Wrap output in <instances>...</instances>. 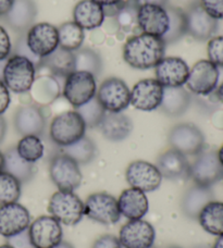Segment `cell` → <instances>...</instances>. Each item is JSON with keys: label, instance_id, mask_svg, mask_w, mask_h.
Masks as SVG:
<instances>
[{"label": "cell", "instance_id": "6da1fadb", "mask_svg": "<svg viewBox=\"0 0 223 248\" xmlns=\"http://www.w3.org/2000/svg\"><path fill=\"white\" fill-rule=\"evenodd\" d=\"M166 44L162 38L149 34H137L128 38L123 47V59L133 69L155 68L164 58Z\"/></svg>", "mask_w": 223, "mask_h": 248}, {"label": "cell", "instance_id": "7a4b0ae2", "mask_svg": "<svg viewBox=\"0 0 223 248\" xmlns=\"http://www.w3.org/2000/svg\"><path fill=\"white\" fill-rule=\"evenodd\" d=\"M85 122L77 110L64 111L52 119L49 127L50 140L59 147H66L85 136Z\"/></svg>", "mask_w": 223, "mask_h": 248}, {"label": "cell", "instance_id": "3957f363", "mask_svg": "<svg viewBox=\"0 0 223 248\" xmlns=\"http://www.w3.org/2000/svg\"><path fill=\"white\" fill-rule=\"evenodd\" d=\"M36 68L28 58L13 55L9 57L3 69L2 82L16 94L30 92L36 78Z\"/></svg>", "mask_w": 223, "mask_h": 248}, {"label": "cell", "instance_id": "277c9868", "mask_svg": "<svg viewBox=\"0 0 223 248\" xmlns=\"http://www.w3.org/2000/svg\"><path fill=\"white\" fill-rule=\"evenodd\" d=\"M48 212L61 224L73 227L84 217V202L77 194L58 190L49 199Z\"/></svg>", "mask_w": 223, "mask_h": 248}, {"label": "cell", "instance_id": "5b68a950", "mask_svg": "<svg viewBox=\"0 0 223 248\" xmlns=\"http://www.w3.org/2000/svg\"><path fill=\"white\" fill-rule=\"evenodd\" d=\"M189 176L196 185L210 187L223 179V166L216 150L204 149L190 165Z\"/></svg>", "mask_w": 223, "mask_h": 248}, {"label": "cell", "instance_id": "8992f818", "mask_svg": "<svg viewBox=\"0 0 223 248\" xmlns=\"http://www.w3.org/2000/svg\"><path fill=\"white\" fill-rule=\"evenodd\" d=\"M49 175L59 190L74 192L82 183V172L72 158L64 153L53 156L49 165Z\"/></svg>", "mask_w": 223, "mask_h": 248}, {"label": "cell", "instance_id": "52a82bcc", "mask_svg": "<svg viewBox=\"0 0 223 248\" xmlns=\"http://www.w3.org/2000/svg\"><path fill=\"white\" fill-rule=\"evenodd\" d=\"M171 148L184 156H197L205 149V135L191 123H180L171 128L168 136Z\"/></svg>", "mask_w": 223, "mask_h": 248}, {"label": "cell", "instance_id": "ba28073f", "mask_svg": "<svg viewBox=\"0 0 223 248\" xmlns=\"http://www.w3.org/2000/svg\"><path fill=\"white\" fill-rule=\"evenodd\" d=\"M96 97L107 112H122L131 105V90L119 78L105 79L98 88Z\"/></svg>", "mask_w": 223, "mask_h": 248}, {"label": "cell", "instance_id": "9c48e42d", "mask_svg": "<svg viewBox=\"0 0 223 248\" xmlns=\"http://www.w3.org/2000/svg\"><path fill=\"white\" fill-rule=\"evenodd\" d=\"M84 216L99 224H115L121 218L118 199L108 193L89 195L84 203Z\"/></svg>", "mask_w": 223, "mask_h": 248}, {"label": "cell", "instance_id": "30bf717a", "mask_svg": "<svg viewBox=\"0 0 223 248\" xmlns=\"http://www.w3.org/2000/svg\"><path fill=\"white\" fill-rule=\"evenodd\" d=\"M96 78L84 71H74L65 78L64 96L77 109L96 96Z\"/></svg>", "mask_w": 223, "mask_h": 248}, {"label": "cell", "instance_id": "8fae6325", "mask_svg": "<svg viewBox=\"0 0 223 248\" xmlns=\"http://www.w3.org/2000/svg\"><path fill=\"white\" fill-rule=\"evenodd\" d=\"M220 71L209 60H199L190 69L186 86L190 92L198 96H209L216 91Z\"/></svg>", "mask_w": 223, "mask_h": 248}, {"label": "cell", "instance_id": "7c38bea8", "mask_svg": "<svg viewBox=\"0 0 223 248\" xmlns=\"http://www.w3.org/2000/svg\"><path fill=\"white\" fill-rule=\"evenodd\" d=\"M28 232L34 248H53L64 236L61 223L51 216L38 217L31 222Z\"/></svg>", "mask_w": 223, "mask_h": 248}, {"label": "cell", "instance_id": "4fadbf2b", "mask_svg": "<svg viewBox=\"0 0 223 248\" xmlns=\"http://www.w3.org/2000/svg\"><path fill=\"white\" fill-rule=\"evenodd\" d=\"M126 179L131 187L144 193H150L159 188L163 178L158 168L153 163L145 160H136L127 166Z\"/></svg>", "mask_w": 223, "mask_h": 248}, {"label": "cell", "instance_id": "5bb4252c", "mask_svg": "<svg viewBox=\"0 0 223 248\" xmlns=\"http://www.w3.org/2000/svg\"><path fill=\"white\" fill-rule=\"evenodd\" d=\"M118 238L123 248H153L156 231L148 221L128 220L120 230Z\"/></svg>", "mask_w": 223, "mask_h": 248}, {"label": "cell", "instance_id": "9a60e30c", "mask_svg": "<svg viewBox=\"0 0 223 248\" xmlns=\"http://www.w3.org/2000/svg\"><path fill=\"white\" fill-rule=\"evenodd\" d=\"M26 35V42L35 55L45 58L59 47L58 28L47 22L34 24Z\"/></svg>", "mask_w": 223, "mask_h": 248}, {"label": "cell", "instance_id": "2e32d148", "mask_svg": "<svg viewBox=\"0 0 223 248\" xmlns=\"http://www.w3.org/2000/svg\"><path fill=\"white\" fill-rule=\"evenodd\" d=\"M31 224L29 210L19 202L2 203L0 206V235L12 237L26 231Z\"/></svg>", "mask_w": 223, "mask_h": 248}, {"label": "cell", "instance_id": "e0dca14e", "mask_svg": "<svg viewBox=\"0 0 223 248\" xmlns=\"http://www.w3.org/2000/svg\"><path fill=\"white\" fill-rule=\"evenodd\" d=\"M163 86L156 78L137 82L131 91V105L141 111H154L161 105Z\"/></svg>", "mask_w": 223, "mask_h": 248}, {"label": "cell", "instance_id": "ac0fdd59", "mask_svg": "<svg viewBox=\"0 0 223 248\" xmlns=\"http://www.w3.org/2000/svg\"><path fill=\"white\" fill-rule=\"evenodd\" d=\"M137 26L142 33L161 38L169 29V16L166 8L153 3H140Z\"/></svg>", "mask_w": 223, "mask_h": 248}, {"label": "cell", "instance_id": "d6986e66", "mask_svg": "<svg viewBox=\"0 0 223 248\" xmlns=\"http://www.w3.org/2000/svg\"><path fill=\"white\" fill-rule=\"evenodd\" d=\"M185 16L187 34L196 41H209L218 31V20L209 16L199 3L187 8Z\"/></svg>", "mask_w": 223, "mask_h": 248}, {"label": "cell", "instance_id": "ffe728a7", "mask_svg": "<svg viewBox=\"0 0 223 248\" xmlns=\"http://www.w3.org/2000/svg\"><path fill=\"white\" fill-rule=\"evenodd\" d=\"M190 68L178 57H164L155 66L156 79L163 87H182L189 78Z\"/></svg>", "mask_w": 223, "mask_h": 248}, {"label": "cell", "instance_id": "44dd1931", "mask_svg": "<svg viewBox=\"0 0 223 248\" xmlns=\"http://www.w3.org/2000/svg\"><path fill=\"white\" fill-rule=\"evenodd\" d=\"M15 127L22 136H41L46 127V118L37 105L22 106L15 114Z\"/></svg>", "mask_w": 223, "mask_h": 248}, {"label": "cell", "instance_id": "7402d4cb", "mask_svg": "<svg viewBox=\"0 0 223 248\" xmlns=\"http://www.w3.org/2000/svg\"><path fill=\"white\" fill-rule=\"evenodd\" d=\"M36 16L37 6L34 0H15L4 21L13 31L22 34L32 28Z\"/></svg>", "mask_w": 223, "mask_h": 248}, {"label": "cell", "instance_id": "603a6c76", "mask_svg": "<svg viewBox=\"0 0 223 248\" xmlns=\"http://www.w3.org/2000/svg\"><path fill=\"white\" fill-rule=\"evenodd\" d=\"M118 206L121 216L128 220L143 219L149 209V202L146 193L130 187L124 189L118 199Z\"/></svg>", "mask_w": 223, "mask_h": 248}, {"label": "cell", "instance_id": "cb8c5ba5", "mask_svg": "<svg viewBox=\"0 0 223 248\" xmlns=\"http://www.w3.org/2000/svg\"><path fill=\"white\" fill-rule=\"evenodd\" d=\"M100 133L110 141H122L131 135L133 122L122 112H106L99 125Z\"/></svg>", "mask_w": 223, "mask_h": 248}, {"label": "cell", "instance_id": "d4e9b609", "mask_svg": "<svg viewBox=\"0 0 223 248\" xmlns=\"http://www.w3.org/2000/svg\"><path fill=\"white\" fill-rule=\"evenodd\" d=\"M156 167L164 179L177 180L189 176L190 163L186 156L172 148L160 155Z\"/></svg>", "mask_w": 223, "mask_h": 248}, {"label": "cell", "instance_id": "484cf974", "mask_svg": "<svg viewBox=\"0 0 223 248\" xmlns=\"http://www.w3.org/2000/svg\"><path fill=\"white\" fill-rule=\"evenodd\" d=\"M105 10L93 0H81L73 9V22L83 30H95L105 21Z\"/></svg>", "mask_w": 223, "mask_h": 248}, {"label": "cell", "instance_id": "4316f807", "mask_svg": "<svg viewBox=\"0 0 223 248\" xmlns=\"http://www.w3.org/2000/svg\"><path fill=\"white\" fill-rule=\"evenodd\" d=\"M213 201V193L210 187L194 185L186 190L182 199V210L186 217L191 219H197L203 208L208 202Z\"/></svg>", "mask_w": 223, "mask_h": 248}, {"label": "cell", "instance_id": "83f0119b", "mask_svg": "<svg viewBox=\"0 0 223 248\" xmlns=\"http://www.w3.org/2000/svg\"><path fill=\"white\" fill-rule=\"evenodd\" d=\"M191 105V95L182 87H163L162 111L169 117H180L186 112Z\"/></svg>", "mask_w": 223, "mask_h": 248}, {"label": "cell", "instance_id": "f1b7e54d", "mask_svg": "<svg viewBox=\"0 0 223 248\" xmlns=\"http://www.w3.org/2000/svg\"><path fill=\"white\" fill-rule=\"evenodd\" d=\"M4 165L3 171L8 172L9 174L15 176L16 180H19L21 184L28 183L34 178L36 168L34 163L24 160L16 152V147L8 149L3 154Z\"/></svg>", "mask_w": 223, "mask_h": 248}, {"label": "cell", "instance_id": "f546056e", "mask_svg": "<svg viewBox=\"0 0 223 248\" xmlns=\"http://www.w3.org/2000/svg\"><path fill=\"white\" fill-rule=\"evenodd\" d=\"M42 66H46L55 77L65 79L75 71L73 51L58 47L50 55L43 58Z\"/></svg>", "mask_w": 223, "mask_h": 248}, {"label": "cell", "instance_id": "4dcf8cb0", "mask_svg": "<svg viewBox=\"0 0 223 248\" xmlns=\"http://www.w3.org/2000/svg\"><path fill=\"white\" fill-rule=\"evenodd\" d=\"M30 92L35 103L37 105L47 106L59 97L60 84L55 77L44 75V77L35 78Z\"/></svg>", "mask_w": 223, "mask_h": 248}, {"label": "cell", "instance_id": "1f68e13d", "mask_svg": "<svg viewBox=\"0 0 223 248\" xmlns=\"http://www.w3.org/2000/svg\"><path fill=\"white\" fill-rule=\"evenodd\" d=\"M198 222L205 231L211 235H223V202H210L203 208Z\"/></svg>", "mask_w": 223, "mask_h": 248}, {"label": "cell", "instance_id": "d6a6232c", "mask_svg": "<svg viewBox=\"0 0 223 248\" xmlns=\"http://www.w3.org/2000/svg\"><path fill=\"white\" fill-rule=\"evenodd\" d=\"M166 10L169 16V29L161 38L166 45H169L181 41L187 34L186 16L184 9L173 4H168Z\"/></svg>", "mask_w": 223, "mask_h": 248}, {"label": "cell", "instance_id": "836d02e7", "mask_svg": "<svg viewBox=\"0 0 223 248\" xmlns=\"http://www.w3.org/2000/svg\"><path fill=\"white\" fill-rule=\"evenodd\" d=\"M62 153L72 158L78 165H88L96 158L97 147L89 137L83 136L72 145L62 147Z\"/></svg>", "mask_w": 223, "mask_h": 248}, {"label": "cell", "instance_id": "e575fe53", "mask_svg": "<svg viewBox=\"0 0 223 248\" xmlns=\"http://www.w3.org/2000/svg\"><path fill=\"white\" fill-rule=\"evenodd\" d=\"M59 47L69 51H77L82 47L85 34L84 30L75 22H65L58 29Z\"/></svg>", "mask_w": 223, "mask_h": 248}, {"label": "cell", "instance_id": "d590c367", "mask_svg": "<svg viewBox=\"0 0 223 248\" xmlns=\"http://www.w3.org/2000/svg\"><path fill=\"white\" fill-rule=\"evenodd\" d=\"M74 54L75 71H84L97 78L102 70V59L97 51L91 48H80Z\"/></svg>", "mask_w": 223, "mask_h": 248}, {"label": "cell", "instance_id": "8d00e7d4", "mask_svg": "<svg viewBox=\"0 0 223 248\" xmlns=\"http://www.w3.org/2000/svg\"><path fill=\"white\" fill-rule=\"evenodd\" d=\"M16 152L24 160L35 163L44 156L45 147L42 139L36 135H25L16 145Z\"/></svg>", "mask_w": 223, "mask_h": 248}, {"label": "cell", "instance_id": "74e56055", "mask_svg": "<svg viewBox=\"0 0 223 248\" xmlns=\"http://www.w3.org/2000/svg\"><path fill=\"white\" fill-rule=\"evenodd\" d=\"M21 196V182L8 172H0V203L16 202Z\"/></svg>", "mask_w": 223, "mask_h": 248}, {"label": "cell", "instance_id": "f35d334b", "mask_svg": "<svg viewBox=\"0 0 223 248\" xmlns=\"http://www.w3.org/2000/svg\"><path fill=\"white\" fill-rule=\"evenodd\" d=\"M138 8H140L138 0H127V1L123 2L115 13L114 16L117 19L119 26L126 32H130L132 29L137 26Z\"/></svg>", "mask_w": 223, "mask_h": 248}, {"label": "cell", "instance_id": "ab89813d", "mask_svg": "<svg viewBox=\"0 0 223 248\" xmlns=\"http://www.w3.org/2000/svg\"><path fill=\"white\" fill-rule=\"evenodd\" d=\"M77 111L82 117L83 121L85 122L86 127H97L101 122L102 118L105 117L106 110L102 107L101 104L98 101L97 97L95 96L88 103L84 104L81 107L77 108Z\"/></svg>", "mask_w": 223, "mask_h": 248}, {"label": "cell", "instance_id": "60d3db41", "mask_svg": "<svg viewBox=\"0 0 223 248\" xmlns=\"http://www.w3.org/2000/svg\"><path fill=\"white\" fill-rule=\"evenodd\" d=\"M13 51H15V55L24 57V58H28L31 62H33V64L37 70L42 68L43 58H39V57H37L31 50V48L28 45V42H26V35H21L16 39V45L13 47Z\"/></svg>", "mask_w": 223, "mask_h": 248}, {"label": "cell", "instance_id": "b9f144b4", "mask_svg": "<svg viewBox=\"0 0 223 248\" xmlns=\"http://www.w3.org/2000/svg\"><path fill=\"white\" fill-rule=\"evenodd\" d=\"M208 60L223 68V36H215L209 39L207 46Z\"/></svg>", "mask_w": 223, "mask_h": 248}, {"label": "cell", "instance_id": "7bdbcfd3", "mask_svg": "<svg viewBox=\"0 0 223 248\" xmlns=\"http://www.w3.org/2000/svg\"><path fill=\"white\" fill-rule=\"evenodd\" d=\"M199 4L213 19L223 20V0H199Z\"/></svg>", "mask_w": 223, "mask_h": 248}, {"label": "cell", "instance_id": "ee69618b", "mask_svg": "<svg viewBox=\"0 0 223 248\" xmlns=\"http://www.w3.org/2000/svg\"><path fill=\"white\" fill-rule=\"evenodd\" d=\"M12 45L6 29L0 25V61L7 60L11 55Z\"/></svg>", "mask_w": 223, "mask_h": 248}, {"label": "cell", "instance_id": "f6af8a7d", "mask_svg": "<svg viewBox=\"0 0 223 248\" xmlns=\"http://www.w3.org/2000/svg\"><path fill=\"white\" fill-rule=\"evenodd\" d=\"M92 248H123L119 238L114 235H102L99 238H97L95 243L93 244Z\"/></svg>", "mask_w": 223, "mask_h": 248}, {"label": "cell", "instance_id": "bcb514c9", "mask_svg": "<svg viewBox=\"0 0 223 248\" xmlns=\"http://www.w3.org/2000/svg\"><path fill=\"white\" fill-rule=\"evenodd\" d=\"M8 244H10L13 248H34L31 244L28 230L16 235L8 238Z\"/></svg>", "mask_w": 223, "mask_h": 248}, {"label": "cell", "instance_id": "7dc6e473", "mask_svg": "<svg viewBox=\"0 0 223 248\" xmlns=\"http://www.w3.org/2000/svg\"><path fill=\"white\" fill-rule=\"evenodd\" d=\"M93 1L104 8L105 15H107V13L111 10L109 16H115V13L119 10V8L123 4L124 0H93Z\"/></svg>", "mask_w": 223, "mask_h": 248}, {"label": "cell", "instance_id": "c3c4849f", "mask_svg": "<svg viewBox=\"0 0 223 248\" xmlns=\"http://www.w3.org/2000/svg\"><path fill=\"white\" fill-rule=\"evenodd\" d=\"M10 91L8 90L2 81H0V116H2L7 111L9 106H10Z\"/></svg>", "mask_w": 223, "mask_h": 248}, {"label": "cell", "instance_id": "681fc988", "mask_svg": "<svg viewBox=\"0 0 223 248\" xmlns=\"http://www.w3.org/2000/svg\"><path fill=\"white\" fill-rule=\"evenodd\" d=\"M15 3V0H0V17H4Z\"/></svg>", "mask_w": 223, "mask_h": 248}, {"label": "cell", "instance_id": "f907efd6", "mask_svg": "<svg viewBox=\"0 0 223 248\" xmlns=\"http://www.w3.org/2000/svg\"><path fill=\"white\" fill-rule=\"evenodd\" d=\"M6 133H7V122L2 116H0V144L2 143L4 136H6Z\"/></svg>", "mask_w": 223, "mask_h": 248}, {"label": "cell", "instance_id": "816d5d0a", "mask_svg": "<svg viewBox=\"0 0 223 248\" xmlns=\"http://www.w3.org/2000/svg\"><path fill=\"white\" fill-rule=\"evenodd\" d=\"M140 3H153V4H157V6H161L166 8L169 3V0H141L138 1Z\"/></svg>", "mask_w": 223, "mask_h": 248}, {"label": "cell", "instance_id": "f5cc1de1", "mask_svg": "<svg viewBox=\"0 0 223 248\" xmlns=\"http://www.w3.org/2000/svg\"><path fill=\"white\" fill-rule=\"evenodd\" d=\"M216 98L223 104V82L216 88Z\"/></svg>", "mask_w": 223, "mask_h": 248}, {"label": "cell", "instance_id": "db71d44e", "mask_svg": "<svg viewBox=\"0 0 223 248\" xmlns=\"http://www.w3.org/2000/svg\"><path fill=\"white\" fill-rule=\"evenodd\" d=\"M178 2H181L182 4H184V6L186 7V9L193 6V4H196V3H199V0H177Z\"/></svg>", "mask_w": 223, "mask_h": 248}, {"label": "cell", "instance_id": "11a10c76", "mask_svg": "<svg viewBox=\"0 0 223 248\" xmlns=\"http://www.w3.org/2000/svg\"><path fill=\"white\" fill-rule=\"evenodd\" d=\"M211 248H223V235L218 236L215 244H213Z\"/></svg>", "mask_w": 223, "mask_h": 248}, {"label": "cell", "instance_id": "9f6ffc18", "mask_svg": "<svg viewBox=\"0 0 223 248\" xmlns=\"http://www.w3.org/2000/svg\"><path fill=\"white\" fill-rule=\"evenodd\" d=\"M53 248H74V247H73L72 245H71L70 243H68V242L61 241V242L59 243V244L56 245Z\"/></svg>", "mask_w": 223, "mask_h": 248}, {"label": "cell", "instance_id": "6f0895ef", "mask_svg": "<svg viewBox=\"0 0 223 248\" xmlns=\"http://www.w3.org/2000/svg\"><path fill=\"white\" fill-rule=\"evenodd\" d=\"M6 62H7V60H1V61H0V81H2L3 69H4V65H6Z\"/></svg>", "mask_w": 223, "mask_h": 248}, {"label": "cell", "instance_id": "680465c9", "mask_svg": "<svg viewBox=\"0 0 223 248\" xmlns=\"http://www.w3.org/2000/svg\"><path fill=\"white\" fill-rule=\"evenodd\" d=\"M218 158H219L221 165L223 166V145L221 146V148L218 150Z\"/></svg>", "mask_w": 223, "mask_h": 248}, {"label": "cell", "instance_id": "91938a15", "mask_svg": "<svg viewBox=\"0 0 223 248\" xmlns=\"http://www.w3.org/2000/svg\"><path fill=\"white\" fill-rule=\"evenodd\" d=\"M3 165H4V157H3V154L0 152V172L3 171Z\"/></svg>", "mask_w": 223, "mask_h": 248}, {"label": "cell", "instance_id": "94428289", "mask_svg": "<svg viewBox=\"0 0 223 248\" xmlns=\"http://www.w3.org/2000/svg\"><path fill=\"white\" fill-rule=\"evenodd\" d=\"M0 248H13L10 244H3V245H0Z\"/></svg>", "mask_w": 223, "mask_h": 248}, {"label": "cell", "instance_id": "6125c7cd", "mask_svg": "<svg viewBox=\"0 0 223 248\" xmlns=\"http://www.w3.org/2000/svg\"><path fill=\"white\" fill-rule=\"evenodd\" d=\"M195 248H211V247L209 246V245H199V246L195 247Z\"/></svg>", "mask_w": 223, "mask_h": 248}, {"label": "cell", "instance_id": "be15d7a7", "mask_svg": "<svg viewBox=\"0 0 223 248\" xmlns=\"http://www.w3.org/2000/svg\"><path fill=\"white\" fill-rule=\"evenodd\" d=\"M164 248H181V247H178V246H168V247H164Z\"/></svg>", "mask_w": 223, "mask_h": 248}, {"label": "cell", "instance_id": "e7e4bbea", "mask_svg": "<svg viewBox=\"0 0 223 248\" xmlns=\"http://www.w3.org/2000/svg\"><path fill=\"white\" fill-rule=\"evenodd\" d=\"M138 1H141V0H138Z\"/></svg>", "mask_w": 223, "mask_h": 248}]
</instances>
